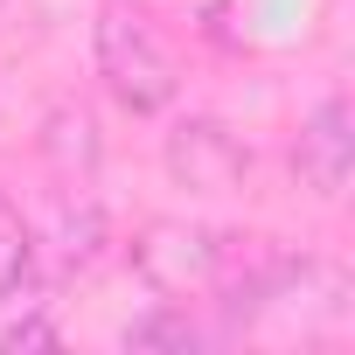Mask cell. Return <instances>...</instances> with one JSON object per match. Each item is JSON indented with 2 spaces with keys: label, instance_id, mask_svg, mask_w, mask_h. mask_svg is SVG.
Wrapping results in <instances>:
<instances>
[{
  "label": "cell",
  "instance_id": "obj_1",
  "mask_svg": "<svg viewBox=\"0 0 355 355\" xmlns=\"http://www.w3.org/2000/svg\"><path fill=\"white\" fill-rule=\"evenodd\" d=\"M91 42H98V77H105V91H112L132 119H153V112L174 105V91H182L174 49L160 42V28L132 8V0H105Z\"/></svg>",
  "mask_w": 355,
  "mask_h": 355
},
{
  "label": "cell",
  "instance_id": "obj_2",
  "mask_svg": "<svg viewBox=\"0 0 355 355\" xmlns=\"http://www.w3.org/2000/svg\"><path fill=\"white\" fill-rule=\"evenodd\" d=\"M132 265L160 286V293H202L223 272V237L202 223H146L132 244Z\"/></svg>",
  "mask_w": 355,
  "mask_h": 355
},
{
  "label": "cell",
  "instance_id": "obj_3",
  "mask_svg": "<svg viewBox=\"0 0 355 355\" xmlns=\"http://www.w3.org/2000/svg\"><path fill=\"white\" fill-rule=\"evenodd\" d=\"M244 167H251V153L216 119H182V125L167 132V174L182 189H196V196H230L244 182Z\"/></svg>",
  "mask_w": 355,
  "mask_h": 355
},
{
  "label": "cell",
  "instance_id": "obj_4",
  "mask_svg": "<svg viewBox=\"0 0 355 355\" xmlns=\"http://www.w3.org/2000/svg\"><path fill=\"white\" fill-rule=\"evenodd\" d=\"M293 167H300V182H306L320 202H334V196L348 189V174H355V132H348V105H341V98L313 105V119L300 125Z\"/></svg>",
  "mask_w": 355,
  "mask_h": 355
},
{
  "label": "cell",
  "instance_id": "obj_5",
  "mask_svg": "<svg viewBox=\"0 0 355 355\" xmlns=\"http://www.w3.org/2000/svg\"><path fill=\"white\" fill-rule=\"evenodd\" d=\"M35 272V230L21 223V209L0 196V293H15Z\"/></svg>",
  "mask_w": 355,
  "mask_h": 355
},
{
  "label": "cell",
  "instance_id": "obj_6",
  "mask_svg": "<svg viewBox=\"0 0 355 355\" xmlns=\"http://www.w3.org/2000/svg\"><path fill=\"white\" fill-rule=\"evenodd\" d=\"M49 153L63 160V167H91L98 160V125H91V112H49Z\"/></svg>",
  "mask_w": 355,
  "mask_h": 355
},
{
  "label": "cell",
  "instance_id": "obj_7",
  "mask_svg": "<svg viewBox=\"0 0 355 355\" xmlns=\"http://www.w3.org/2000/svg\"><path fill=\"white\" fill-rule=\"evenodd\" d=\"M125 341H132V348H153V341H167V348H189V341H196V327H189V313H153V320L125 327Z\"/></svg>",
  "mask_w": 355,
  "mask_h": 355
},
{
  "label": "cell",
  "instance_id": "obj_8",
  "mask_svg": "<svg viewBox=\"0 0 355 355\" xmlns=\"http://www.w3.org/2000/svg\"><path fill=\"white\" fill-rule=\"evenodd\" d=\"M28 341H56V327L28 320V327H8V334H0V348H28Z\"/></svg>",
  "mask_w": 355,
  "mask_h": 355
}]
</instances>
